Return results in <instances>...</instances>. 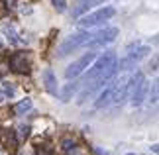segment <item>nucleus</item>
<instances>
[{"instance_id":"nucleus-8","label":"nucleus","mask_w":159,"mask_h":155,"mask_svg":"<svg viewBox=\"0 0 159 155\" xmlns=\"http://www.w3.org/2000/svg\"><path fill=\"white\" fill-rule=\"evenodd\" d=\"M41 83H43V89L49 92L51 96H57L59 84H57V77H55V73L51 69H45L43 73H41Z\"/></svg>"},{"instance_id":"nucleus-19","label":"nucleus","mask_w":159,"mask_h":155,"mask_svg":"<svg viewBox=\"0 0 159 155\" xmlns=\"http://www.w3.org/2000/svg\"><path fill=\"white\" fill-rule=\"evenodd\" d=\"M149 100H151V102H157V84H153V89H151V94H149Z\"/></svg>"},{"instance_id":"nucleus-18","label":"nucleus","mask_w":159,"mask_h":155,"mask_svg":"<svg viewBox=\"0 0 159 155\" xmlns=\"http://www.w3.org/2000/svg\"><path fill=\"white\" fill-rule=\"evenodd\" d=\"M30 135V126H20V138H28Z\"/></svg>"},{"instance_id":"nucleus-10","label":"nucleus","mask_w":159,"mask_h":155,"mask_svg":"<svg viewBox=\"0 0 159 155\" xmlns=\"http://www.w3.org/2000/svg\"><path fill=\"white\" fill-rule=\"evenodd\" d=\"M79 86H81V80H73V83L65 84V89L61 90V100H63V102H69V100H71V96L77 92Z\"/></svg>"},{"instance_id":"nucleus-5","label":"nucleus","mask_w":159,"mask_h":155,"mask_svg":"<svg viewBox=\"0 0 159 155\" xmlns=\"http://www.w3.org/2000/svg\"><path fill=\"white\" fill-rule=\"evenodd\" d=\"M94 59H96V53H93V51L84 53L83 57H79L75 63H71L69 67H67L65 77H67V79H77L79 75H83V73H84V69H87V67H90V63H93Z\"/></svg>"},{"instance_id":"nucleus-21","label":"nucleus","mask_w":159,"mask_h":155,"mask_svg":"<svg viewBox=\"0 0 159 155\" xmlns=\"http://www.w3.org/2000/svg\"><path fill=\"white\" fill-rule=\"evenodd\" d=\"M6 98H8V96H6V92H4V90H0V104L6 102Z\"/></svg>"},{"instance_id":"nucleus-16","label":"nucleus","mask_w":159,"mask_h":155,"mask_svg":"<svg viewBox=\"0 0 159 155\" xmlns=\"http://www.w3.org/2000/svg\"><path fill=\"white\" fill-rule=\"evenodd\" d=\"M2 90L6 92V96H8V98H12V96H14V92H16V86L10 84V83H4V89Z\"/></svg>"},{"instance_id":"nucleus-13","label":"nucleus","mask_w":159,"mask_h":155,"mask_svg":"<svg viewBox=\"0 0 159 155\" xmlns=\"http://www.w3.org/2000/svg\"><path fill=\"white\" fill-rule=\"evenodd\" d=\"M4 34H6V39H8L12 45H16L18 43V35H16V28L12 26V24H6L4 26Z\"/></svg>"},{"instance_id":"nucleus-9","label":"nucleus","mask_w":159,"mask_h":155,"mask_svg":"<svg viewBox=\"0 0 159 155\" xmlns=\"http://www.w3.org/2000/svg\"><path fill=\"white\" fill-rule=\"evenodd\" d=\"M104 0H79L77 6L73 8V18H79V16H83L84 12H89V8H93V6L96 4H102Z\"/></svg>"},{"instance_id":"nucleus-7","label":"nucleus","mask_w":159,"mask_h":155,"mask_svg":"<svg viewBox=\"0 0 159 155\" xmlns=\"http://www.w3.org/2000/svg\"><path fill=\"white\" fill-rule=\"evenodd\" d=\"M30 55L26 51H16V53H12V57H10V69L14 71V73H20V75H24V73H28L30 71Z\"/></svg>"},{"instance_id":"nucleus-4","label":"nucleus","mask_w":159,"mask_h":155,"mask_svg":"<svg viewBox=\"0 0 159 155\" xmlns=\"http://www.w3.org/2000/svg\"><path fill=\"white\" fill-rule=\"evenodd\" d=\"M114 14H116L114 6H104V8H98L96 12H90V14H87L83 20H79V26H81L83 30H93V28H96V26H100V24L108 22Z\"/></svg>"},{"instance_id":"nucleus-17","label":"nucleus","mask_w":159,"mask_h":155,"mask_svg":"<svg viewBox=\"0 0 159 155\" xmlns=\"http://www.w3.org/2000/svg\"><path fill=\"white\" fill-rule=\"evenodd\" d=\"M38 155H53V147H51V145L38 147Z\"/></svg>"},{"instance_id":"nucleus-2","label":"nucleus","mask_w":159,"mask_h":155,"mask_svg":"<svg viewBox=\"0 0 159 155\" xmlns=\"http://www.w3.org/2000/svg\"><path fill=\"white\" fill-rule=\"evenodd\" d=\"M93 38H94V32H90V30H83V32H79L75 35H69L59 45L57 57H67V55H71L73 51H77L81 47H89V43L93 41Z\"/></svg>"},{"instance_id":"nucleus-6","label":"nucleus","mask_w":159,"mask_h":155,"mask_svg":"<svg viewBox=\"0 0 159 155\" xmlns=\"http://www.w3.org/2000/svg\"><path fill=\"white\" fill-rule=\"evenodd\" d=\"M118 28H104V30H96L94 32V38L93 41L89 43V49H98V47H104L108 43H112L116 38H118Z\"/></svg>"},{"instance_id":"nucleus-20","label":"nucleus","mask_w":159,"mask_h":155,"mask_svg":"<svg viewBox=\"0 0 159 155\" xmlns=\"http://www.w3.org/2000/svg\"><path fill=\"white\" fill-rule=\"evenodd\" d=\"M94 153H96V155H112V153L104 151V149H102V147H96V149H94Z\"/></svg>"},{"instance_id":"nucleus-11","label":"nucleus","mask_w":159,"mask_h":155,"mask_svg":"<svg viewBox=\"0 0 159 155\" xmlns=\"http://www.w3.org/2000/svg\"><path fill=\"white\" fill-rule=\"evenodd\" d=\"M0 139L4 141V145L6 147H12L14 149L16 147V135H14V130H0Z\"/></svg>"},{"instance_id":"nucleus-22","label":"nucleus","mask_w":159,"mask_h":155,"mask_svg":"<svg viewBox=\"0 0 159 155\" xmlns=\"http://www.w3.org/2000/svg\"><path fill=\"white\" fill-rule=\"evenodd\" d=\"M126 155H136V153H126Z\"/></svg>"},{"instance_id":"nucleus-1","label":"nucleus","mask_w":159,"mask_h":155,"mask_svg":"<svg viewBox=\"0 0 159 155\" xmlns=\"http://www.w3.org/2000/svg\"><path fill=\"white\" fill-rule=\"evenodd\" d=\"M148 89H149V84L145 83L143 73L138 71V73H134V75L128 79V83H126V96L130 98V102L134 104V106H139V104L145 100Z\"/></svg>"},{"instance_id":"nucleus-15","label":"nucleus","mask_w":159,"mask_h":155,"mask_svg":"<svg viewBox=\"0 0 159 155\" xmlns=\"http://www.w3.org/2000/svg\"><path fill=\"white\" fill-rule=\"evenodd\" d=\"M51 4H53V8L57 12H65L67 10V0H51Z\"/></svg>"},{"instance_id":"nucleus-14","label":"nucleus","mask_w":159,"mask_h":155,"mask_svg":"<svg viewBox=\"0 0 159 155\" xmlns=\"http://www.w3.org/2000/svg\"><path fill=\"white\" fill-rule=\"evenodd\" d=\"M75 147H77V144L73 139H63V151L65 153H73V151H75Z\"/></svg>"},{"instance_id":"nucleus-12","label":"nucleus","mask_w":159,"mask_h":155,"mask_svg":"<svg viewBox=\"0 0 159 155\" xmlns=\"http://www.w3.org/2000/svg\"><path fill=\"white\" fill-rule=\"evenodd\" d=\"M34 108V102H32V98H24V100H20L14 106V112L18 114V116H24V114H28L30 110Z\"/></svg>"},{"instance_id":"nucleus-3","label":"nucleus","mask_w":159,"mask_h":155,"mask_svg":"<svg viewBox=\"0 0 159 155\" xmlns=\"http://www.w3.org/2000/svg\"><path fill=\"white\" fill-rule=\"evenodd\" d=\"M118 63V59H116V53L114 51H104L100 55V57H96L93 63V67L84 73V77L81 79V84H84V83H89V80H94L96 77H100L102 73H104L108 67H112V65H116Z\"/></svg>"}]
</instances>
